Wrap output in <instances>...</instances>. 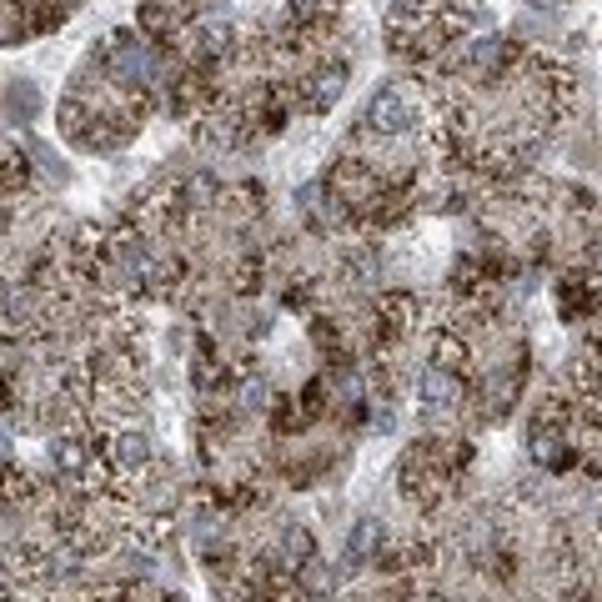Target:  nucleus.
Segmentation results:
<instances>
[{"label": "nucleus", "mask_w": 602, "mask_h": 602, "mask_svg": "<svg viewBox=\"0 0 602 602\" xmlns=\"http://www.w3.org/2000/svg\"><path fill=\"white\" fill-rule=\"evenodd\" d=\"M347 81H352V66H347V61H327V66H317V71L307 76V106H312V111H332V106L342 101Z\"/></svg>", "instance_id": "nucleus-2"}, {"label": "nucleus", "mask_w": 602, "mask_h": 602, "mask_svg": "<svg viewBox=\"0 0 602 602\" xmlns=\"http://www.w3.org/2000/svg\"><path fill=\"white\" fill-rule=\"evenodd\" d=\"M0 457H6V437H0Z\"/></svg>", "instance_id": "nucleus-11"}, {"label": "nucleus", "mask_w": 602, "mask_h": 602, "mask_svg": "<svg viewBox=\"0 0 602 602\" xmlns=\"http://www.w3.org/2000/svg\"><path fill=\"white\" fill-rule=\"evenodd\" d=\"M281 557H286V567H301L312 557V537L307 532H286V547H281Z\"/></svg>", "instance_id": "nucleus-8"}, {"label": "nucleus", "mask_w": 602, "mask_h": 602, "mask_svg": "<svg viewBox=\"0 0 602 602\" xmlns=\"http://www.w3.org/2000/svg\"><path fill=\"white\" fill-rule=\"evenodd\" d=\"M11 116H21V121L36 116V86H11Z\"/></svg>", "instance_id": "nucleus-9"}, {"label": "nucleus", "mask_w": 602, "mask_h": 602, "mask_svg": "<svg viewBox=\"0 0 602 602\" xmlns=\"http://www.w3.org/2000/svg\"><path fill=\"white\" fill-rule=\"evenodd\" d=\"M382 547V522H372V517H362L357 527H352V537H347V552H342V572L352 577V572H362L367 562H372V552Z\"/></svg>", "instance_id": "nucleus-4"}, {"label": "nucleus", "mask_w": 602, "mask_h": 602, "mask_svg": "<svg viewBox=\"0 0 602 602\" xmlns=\"http://www.w3.org/2000/svg\"><path fill=\"white\" fill-rule=\"evenodd\" d=\"M51 457H56L61 472H86V467H91V447H86L81 437H61V442L51 447Z\"/></svg>", "instance_id": "nucleus-7"}, {"label": "nucleus", "mask_w": 602, "mask_h": 602, "mask_svg": "<svg viewBox=\"0 0 602 602\" xmlns=\"http://www.w3.org/2000/svg\"><path fill=\"white\" fill-rule=\"evenodd\" d=\"M111 462H116L121 472H141V467L151 462V437L136 432V427H131V432H116V437H111Z\"/></svg>", "instance_id": "nucleus-6"}, {"label": "nucleus", "mask_w": 602, "mask_h": 602, "mask_svg": "<svg viewBox=\"0 0 602 602\" xmlns=\"http://www.w3.org/2000/svg\"><path fill=\"white\" fill-rule=\"evenodd\" d=\"M151 51L146 46H131V41H116V61H111V76L116 81H126V86H141V81H151Z\"/></svg>", "instance_id": "nucleus-5"}, {"label": "nucleus", "mask_w": 602, "mask_h": 602, "mask_svg": "<svg viewBox=\"0 0 602 602\" xmlns=\"http://www.w3.org/2000/svg\"><path fill=\"white\" fill-rule=\"evenodd\" d=\"M457 397H462V377H457L452 367L432 362V367L422 372V382H417V402H422L427 412H447V407H457Z\"/></svg>", "instance_id": "nucleus-3"}, {"label": "nucleus", "mask_w": 602, "mask_h": 602, "mask_svg": "<svg viewBox=\"0 0 602 602\" xmlns=\"http://www.w3.org/2000/svg\"><path fill=\"white\" fill-rule=\"evenodd\" d=\"M592 271H597V276H602V241H597V246H592Z\"/></svg>", "instance_id": "nucleus-10"}, {"label": "nucleus", "mask_w": 602, "mask_h": 602, "mask_svg": "<svg viewBox=\"0 0 602 602\" xmlns=\"http://www.w3.org/2000/svg\"><path fill=\"white\" fill-rule=\"evenodd\" d=\"M412 126H417V101L407 86H382L362 111V131H377V136H407Z\"/></svg>", "instance_id": "nucleus-1"}]
</instances>
